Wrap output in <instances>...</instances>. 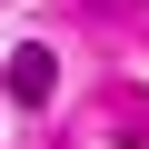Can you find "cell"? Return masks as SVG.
<instances>
[{"label": "cell", "instance_id": "1", "mask_svg": "<svg viewBox=\"0 0 149 149\" xmlns=\"http://www.w3.org/2000/svg\"><path fill=\"white\" fill-rule=\"evenodd\" d=\"M50 80H60V60H50L40 40H30V50H10V100H20V109H40V100H50Z\"/></svg>", "mask_w": 149, "mask_h": 149}]
</instances>
